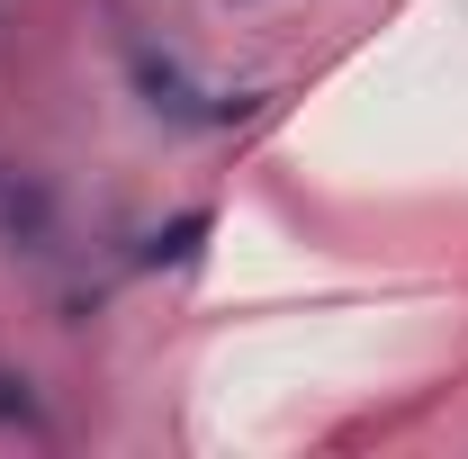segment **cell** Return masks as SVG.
Masks as SVG:
<instances>
[{
	"mask_svg": "<svg viewBox=\"0 0 468 459\" xmlns=\"http://www.w3.org/2000/svg\"><path fill=\"white\" fill-rule=\"evenodd\" d=\"M0 432H46V405L18 369H0Z\"/></svg>",
	"mask_w": 468,
	"mask_h": 459,
	"instance_id": "3",
	"label": "cell"
},
{
	"mask_svg": "<svg viewBox=\"0 0 468 459\" xmlns=\"http://www.w3.org/2000/svg\"><path fill=\"white\" fill-rule=\"evenodd\" d=\"M126 81L163 126H234V117H252V91H207L180 55H154V46H126Z\"/></svg>",
	"mask_w": 468,
	"mask_h": 459,
	"instance_id": "1",
	"label": "cell"
},
{
	"mask_svg": "<svg viewBox=\"0 0 468 459\" xmlns=\"http://www.w3.org/2000/svg\"><path fill=\"white\" fill-rule=\"evenodd\" d=\"M198 243H207V208H189V217H172V226L154 234V252H144V262H198Z\"/></svg>",
	"mask_w": 468,
	"mask_h": 459,
	"instance_id": "2",
	"label": "cell"
}]
</instances>
